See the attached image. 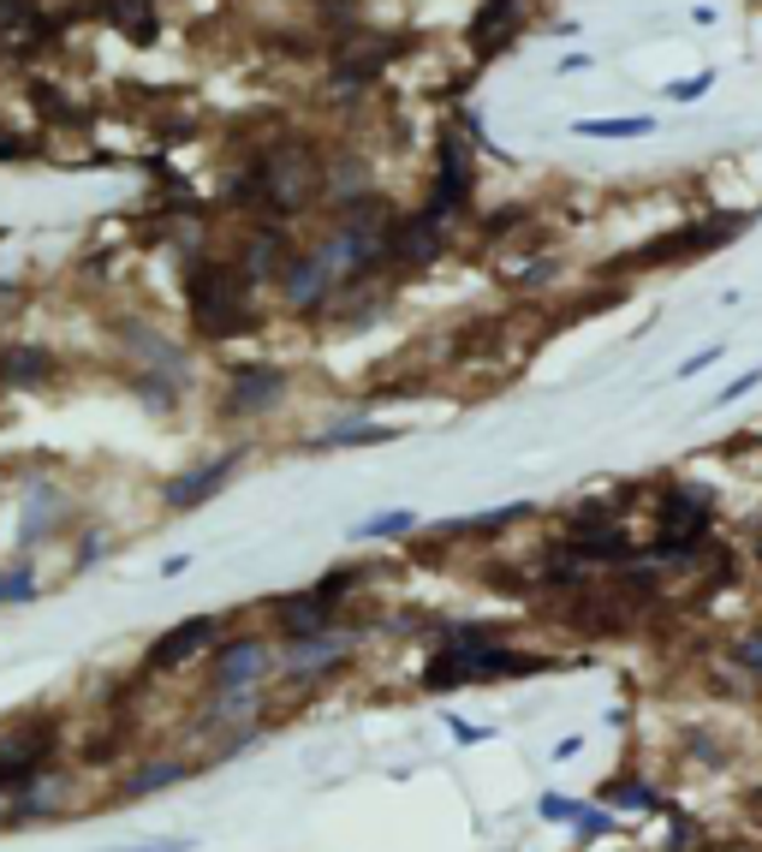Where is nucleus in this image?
Instances as JSON below:
<instances>
[{
    "label": "nucleus",
    "instance_id": "nucleus-1",
    "mask_svg": "<svg viewBox=\"0 0 762 852\" xmlns=\"http://www.w3.org/2000/svg\"><path fill=\"white\" fill-rule=\"evenodd\" d=\"M54 721H37V728H12L7 739H0V793L7 787H24L42 776L48 751H54Z\"/></svg>",
    "mask_w": 762,
    "mask_h": 852
},
{
    "label": "nucleus",
    "instance_id": "nucleus-2",
    "mask_svg": "<svg viewBox=\"0 0 762 852\" xmlns=\"http://www.w3.org/2000/svg\"><path fill=\"white\" fill-rule=\"evenodd\" d=\"M346 578L352 573H328V585H316V591H298V596H280V626L286 633H322L328 626V603L346 591Z\"/></svg>",
    "mask_w": 762,
    "mask_h": 852
},
{
    "label": "nucleus",
    "instance_id": "nucleus-3",
    "mask_svg": "<svg viewBox=\"0 0 762 852\" xmlns=\"http://www.w3.org/2000/svg\"><path fill=\"white\" fill-rule=\"evenodd\" d=\"M215 626H220V620H185L179 633L155 638V644H150V668H179L185 656H197L203 644H215Z\"/></svg>",
    "mask_w": 762,
    "mask_h": 852
},
{
    "label": "nucleus",
    "instance_id": "nucleus-4",
    "mask_svg": "<svg viewBox=\"0 0 762 852\" xmlns=\"http://www.w3.org/2000/svg\"><path fill=\"white\" fill-rule=\"evenodd\" d=\"M703 525H709V507H703V501H691V489H673V495H667V513H661L667 543L686 548V543L703 536Z\"/></svg>",
    "mask_w": 762,
    "mask_h": 852
},
{
    "label": "nucleus",
    "instance_id": "nucleus-5",
    "mask_svg": "<svg viewBox=\"0 0 762 852\" xmlns=\"http://www.w3.org/2000/svg\"><path fill=\"white\" fill-rule=\"evenodd\" d=\"M48 37V19L30 0H0V42L7 49H30V42H42Z\"/></svg>",
    "mask_w": 762,
    "mask_h": 852
},
{
    "label": "nucleus",
    "instance_id": "nucleus-6",
    "mask_svg": "<svg viewBox=\"0 0 762 852\" xmlns=\"http://www.w3.org/2000/svg\"><path fill=\"white\" fill-rule=\"evenodd\" d=\"M513 30H518V0H483V12L471 24V42L476 49H495V37L506 42Z\"/></svg>",
    "mask_w": 762,
    "mask_h": 852
},
{
    "label": "nucleus",
    "instance_id": "nucleus-7",
    "mask_svg": "<svg viewBox=\"0 0 762 852\" xmlns=\"http://www.w3.org/2000/svg\"><path fill=\"white\" fill-rule=\"evenodd\" d=\"M257 668H262V644H257V638L227 644V650H220V661H215V674H220V686H227V691H238Z\"/></svg>",
    "mask_w": 762,
    "mask_h": 852
},
{
    "label": "nucleus",
    "instance_id": "nucleus-8",
    "mask_svg": "<svg viewBox=\"0 0 762 852\" xmlns=\"http://www.w3.org/2000/svg\"><path fill=\"white\" fill-rule=\"evenodd\" d=\"M227 471H233V460H220V465H209V471H190V478H179L167 489V507H197L203 495H215L220 483H227Z\"/></svg>",
    "mask_w": 762,
    "mask_h": 852
},
{
    "label": "nucleus",
    "instance_id": "nucleus-9",
    "mask_svg": "<svg viewBox=\"0 0 762 852\" xmlns=\"http://www.w3.org/2000/svg\"><path fill=\"white\" fill-rule=\"evenodd\" d=\"M572 548H578V555H596V561H626L631 555V543L619 531H584Z\"/></svg>",
    "mask_w": 762,
    "mask_h": 852
},
{
    "label": "nucleus",
    "instance_id": "nucleus-10",
    "mask_svg": "<svg viewBox=\"0 0 762 852\" xmlns=\"http://www.w3.org/2000/svg\"><path fill=\"white\" fill-rule=\"evenodd\" d=\"M578 132H584V137H643L649 120H584Z\"/></svg>",
    "mask_w": 762,
    "mask_h": 852
},
{
    "label": "nucleus",
    "instance_id": "nucleus-11",
    "mask_svg": "<svg viewBox=\"0 0 762 852\" xmlns=\"http://www.w3.org/2000/svg\"><path fill=\"white\" fill-rule=\"evenodd\" d=\"M190 769H179V763H150V776H137V781H125V793H155L162 781H185Z\"/></svg>",
    "mask_w": 762,
    "mask_h": 852
},
{
    "label": "nucleus",
    "instance_id": "nucleus-12",
    "mask_svg": "<svg viewBox=\"0 0 762 852\" xmlns=\"http://www.w3.org/2000/svg\"><path fill=\"white\" fill-rule=\"evenodd\" d=\"M0 376H24V382L30 376H48V352H12L7 365H0Z\"/></svg>",
    "mask_w": 762,
    "mask_h": 852
},
{
    "label": "nucleus",
    "instance_id": "nucleus-13",
    "mask_svg": "<svg viewBox=\"0 0 762 852\" xmlns=\"http://www.w3.org/2000/svg\"><path fill=\"white\" fill-rule=\"evenodd\" d=\"M400 531H411V513H381L363 525V536H400Z\"/></svg>",
    "mask_w": 762,
    "mask_h": 852
},
{
    "label": "nucleus",
    "instance_id": "nucleus-14",
    "mask_svg": "<svg viewBox=\"0 0 762 852\" xmlns=\"http://www.w3.org/2000/svg\"><path fill=\"white\" fill-rule=\"evenodd\" d=\"M756 382H762V370H751V376H739V382H733V388H721V393H714V406H733V400H739V393H751Z\"/></svg>",
    "mask_w": 762,
    "mask_h": 852
},
{
    "label": "nucleus",
    "instance_id": "nucleus-15",
    "mask_svg": "<svg viewBox=\"0 0 762 852\" xmlns=\"http://www.w3.org/2000/svg\"><path fill=\"white\" fill-rule=\"evenodd\" d=\"M709 84H714V78H691V84H673V90H667V96H673V102H691V96H703Z\"/></svg>",
    "mask_w": 762,
    "mask_h": 852
},
{
    "label": "nucleus",
    "instance_id": "nucleus-16",
    "mask_svg": "<svg viewBox=\"0 0 762 852\" xmlns=\"http://www.w3.org/2000/svg\"><path fill=\"white\" fill-rule=\"evenodd\" d=\"M543 817H584V811H578V804H572V799L548 793V799H543Z\"/></svg>",
    "mask_w": 762,
    "mask_h": 852
},
{
    "label": "nucleus",
    "instance_id": "nucleus-17",
    "mask_svg": "<svg viewBox=\"0 0 762 852\" xmlns=\"http://www.w3.org/2000/svg\"><path fill=\"white\" fill-rule=\"evenodd\" d=\"M714 358H721V346H709V352H697V358H686V365H679V376H697V370H709Z\"/></svg>",
    "mask_w": 762,
    "mask_h": 852
},
{
    "label": "nucleus",
    "instance_id": "nucleus-18",
    "mask_svg": "<svg viewBox=\"0 0 762 852\" xmlns=\"http://www.w3.org/2000/svg\"><path fill=\"white\" fill-rule=\"evenodd\" d=\"M584 834H608L614 829V817H601V811H584V823H578Z\"/></svg>",
    "mask_w": 762,
    "mask_h": 852
},
{
    "label": "nucleus",
    "instance_id": "nucleus-19",
    "mask_svg": "<svg viewBox=\"0 0 762 852\" xmlns=\"http://www.w3.org/2000/svg\"><path fill=\"white\" fill-rule=\"evenodd\" d=\"M0 603H7V585H0Z\"/></svg>",
    "mask_w": 762,
    "mask_h": 852
}]
</instances>
